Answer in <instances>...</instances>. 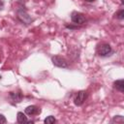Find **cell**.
I'll use <instances>...</instances> for the list:
<instances>
[{
    "label": "cell",
    "instance_id": "1",
    "mask_svg": "<svg viewBox=\"0 0 124 124\" xmlns=\"http://www.w3.org/2000/svg\"><path fill=\"white\" fill-rule=\"evenodd\" d=\"M111 52H112V48L108 44H103V45H101V46H98V54L100 56L106 57V56L110 55Z\"/></svg>",
    "mask_w": 124,
    "mask_h": 124
},
{
    "label": "cell",
    "instance_id": "2",
    "mask_svg": "<svg viewBox=\"0 0 124 124\" xmlns=\"http://www.w3.org/2000/svg\"><path fill=\"white\" fill-rule=\"evenodd\" d=\"M51 61L53 63V65L59 67V68H68L69 67V64L67 62V60L65 58H63L62 56H59V55H55L51 58Z\"/></svg>",
    "mask_w": 124,
    "mask_h": 124
},
{
    "label": "cell",
    "instance_id": "3",
    "mask_svg": "<svg viewBox=\"0 0 124 124\" xmlns=\"http://www.w3.org/2000/svg\"><path fill=\"white\" fill-rule=\"evenodd\" d=\"M71 19L72 21L75 23V24H83L85 22V16H83V14L81 13H73L72 14V16H71Z\"/></svg>",
    "mask_w": 124,
    "mask_h": 124
},
{
    "label": "cell",
    "instance_id": "4",
    "mask_svg": "<svg viewBox=\"0 0 124 124\" xmlns=\"http://www.w3.org/2000/svg\"><path fill=\"white\" fill-rule=\"evenodd\" d=\"M17 17L21 22H23L25 24H29L32 21V18L29 16V15L24 10H18L17 11Z\"/></svg>",
    "mask_w": 124,
    "mask_h": 124
},
{
    "label": "cell",
    "instance_id": "5",
    "mask_svg": "<svg viewBox=\"0 0 124 124\" xmlns=\"http://www.w3.org/2000/svg\"><path fill=\"white\" fill-rule=\"evenodd\" d=\"M86 97H87V93L85 91H79V92L77 93V95L74 99V102L77 106H81L84 103Z\"/></svg>",
    "mask_w": 124,
    "mask_h": 124
},
{
    "label": "cell",
    "instance_id": "6",
    "mask_svg": "<svg viewBox=\"0 0 124 124\" xmlns=\"http://www.w3.org/2000/svg\"><path fill=\"white\" fill-rule=\"evenodd\" d=\"M40 111H41V109L36 106H29L25 108V113L28 115H36V114L40 113Z\"/></svg>",
    "mask_w": 124,
    "mask_h": 124
},
{
    "label": "cell",
    "instance_id": "7",
    "mask_svg": "<svg viewBox=\"0 0 124 124\" xmlns=\"http://www.w3.org/2000/svg\"><path fill=\"white\" fill-rule=\"evenodd\" d=\"M10 96L12 97L13 101L16 102V103H18V102H20L22 100V94H21L20 91H18V92H11Z\"/></svg>",
    "mask_w": 124,
    "mask_h": 124
},
{
    "label": "cell",
    "instance_id": "8",
    "mask_svg": "<svg viewBox=\"0 0 124 124\" xmlns=\"http://www.w3.org/2000/svg\"><path fill=\"white\" fill-rule=\"evenodd\" d=\"M16 119H17V122L20 123V124H23V123L28 122L27 117L25 116V114H24L23 112H20V111L17 112V114H16Z\"/></svg>",
    "mask_w": 124,
    "mask_h": 124
},
{
    "label": "cell",
    "instance_id": "9",
    "mask_svg": "<svg viewBox=\"0 0 124 124\" xmlns=\"http://www.w3.org/2000/svg\"><path fill=\"white\" fill-rule=\"evenodd\" d=\"M114 87L120 91V92H124V80L123 79H119V80H116L114 82Z\"/></svg>",
    "mask_w": 124,
    "mask_h": 124
},
{
    "label": "cell",
    "instance_id": "10",
    "mask_svg": "<svg viewBox=\"0 0 124 124\" xmlns=\"http://www.w3.org/2000/svg\"><path fill=\"white\" fill-rule=\"evenodd\" d=\"M44 122H45L46 124H53V123H55V122H56V119L54 118V116L49 115V116H47V117L44 120Z\"/></svg>",
    "mask_w": 124,
    "mask_h": 124
},
{
    "label": "cell",
    "instance_id": "11",
    "mask_svg": "<svg viewBox=\"0 0 124 124\" xmlns=\"http://www.w3.org/2000/svg\"><path fill=\"white\" fill-rule=\"evenodd\" d=\"M124 121V119H123V117L122 116H120V115H118V116H115L112 120H111V122H123Z\"/></svg>",
    "mask_w": 124,
    "mask_h": 124
},
{
    "label": "cell",
    "instance_id": "12",
    "mask_svg": "<svg viewBox=\"0 0 124 124\" xmlns=\"http://www.w3.org/2000/svg\"><path fill=\"white\" fill-rule=\"evenodd\" d=\"M116 17L119 18V19H123V18H124V11H123V10H120V11L116 14Z\"/></svg>",
    "mask_w": 124,
    "mask_h": 124
},
{
    "label": "cell",
    "instance_id": "13",
    "mask_svg": "<svg viewBox=\"0 0 124 124\" xmlns=\"http://www.w3.org/2000/svg\"><path fill=\"white\" fill-rule=\"evenodd\" d=\"M6 122H7V120H6L5 116L2 115V114H0V124H4V123H6Z\"/></svg>",
    "mask_w": 124,
    "mask_h": 124
},
{
    "label": "cell",
    "instance_id": "14",
    "mask_svg": "<svg viewBox=\"0 0 124 124\" xmlns=\"http://www.w3.org/2000/svg\"><path fill=\"white\" fill-rule=\"evenodd\" d=\"M3 7H4V4H3V2L0 0V10H2V9H3Z\"/></svg>",
    "mask_w": 124,
    "mask_h": 124
},
{
    "label": "cell",
    "instance_id": "15",
    "mask_svg": "<svg viewBox=\"0 0 124 124\" xmlns=\"http://www.w3.org/2000/svg\"><path fill=\"white\" fill-rule=\"evenodd\" d=\"M85 2H94L95 0H84Z\"/></svg>",
    "mask_w": 124,
    "mask_h": 124
}]
</instances>
